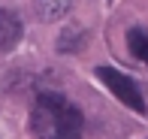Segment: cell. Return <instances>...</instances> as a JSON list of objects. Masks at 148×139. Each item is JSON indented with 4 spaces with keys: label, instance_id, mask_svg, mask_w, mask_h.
<instances>
[{
    "label": "cell",
    "instance_id": "cell-6",
    "mask_svg": "<svg viewBox=\"0 0 148 139\" xmlns=\"http://www.w3.org/2000/svg\"><path fill=\"white\" fill-rule=\"evenodd\" d=\"M82 39H85V30H82V27H70V30H66V36L58 39V51H76Z\"/></svg>",
    "mask_w": 148,
    "mask_h": 139
},
{
    "label": "cell",
    "instance_id": "cell-4",
    "mask_svg": "<svg viewBox=\"0 0 148 139\" xmlns=\"http://www.w3.org/2000/svg\"><path fill=\"white\" fill-rule=\"evenodd\" d=\"M76 6V0H33V12L39 21H60L66 12Z\"/></svg>",
    "mask_w": 148,
    "mask_h": 139
},
{
    "label": "cell",
    "instance_id": "cell-5",
    "mask_svg": "<svg viewBox=\"0 0 148 139\" xmlns=\"http://www.w3.org/2000/svg\"><path fill=\"white\" fill-rule=\"evenodd\" d=\"M127 49H130V55L136 58V61H142L148 67V30L130 27L127 30Z\"/></svg>",
    "mask_w": 148,
    "mask_h": 139
},
{
    "label": "cell",
    "instance_id": "cell-2",
    "mask_svg": "<svg viewBox=\"0 0 148 139\" xmlns=\"http://www.w3.org/2000/svg\"><path fill=\"white\" fill-rule=\"evenodd\" d=\"M97 79L127 106V109L145 112V97H142V91L136 88V82H133L127 73H121V70H115V67H97Z\"/></svg>",
    "mask_w": 148,
    "mask_h": 139
},
{
    "label": "cell",
    "instance_id": "cell-3",
    "mask_svg": "<svg viewBox=\"0 0 148 139\" xmlns=\"http://www.w3.org/2000/svg\"><path fill=\"white\" fill-rule=\"evenodd\" d=\"M24 36V21L15 9H0V55H9Z\"/></svg>",
    "mask_w": 148,
    "mask_h": 139
},
{
    "label": "cell",
    "instance_id": "cell-1",
    "mask_svg": "<svg viewBox=\"0 0 148 139\" xmlns=\"http://www.w3.org/2000/svg\"><path fill=\"white\" fill-rule=\"evenodd\" d=\"M30 130L36 139H82L85 115L64 94L42 91L36 94V103L30 112Z\"/></svg>",
    "mask_w": 148,
    "mask_h": 139
}]
</instances>
